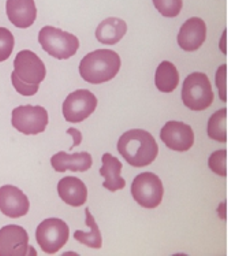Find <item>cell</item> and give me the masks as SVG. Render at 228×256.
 <instances>
[{
	"label": "cell",
	"mask_w": 228,
	"mask_h": 256,
	"mask_svg": "<svg viewBox=\"0 0 228 256\" xmlns=\"http://www.w3.org/2000/svg\"><path fill=\"white\" fill-rule=\"evenodd\" d=\"M118 151L130 166L145 168L155 162L159 146L149 132L133 129L120 136Z\"/></svg>",
	"instance_id": "1"
},
{
	"label": "cell",
	"mask_w": 228,
	"mask_h": 256,
	"mask_svg": "<svg viewBox=\"0 0 228 256\" xmlns=\"http://www.w3.org/2000/svg\"><path fill=\"white\" fill-rule=\"evenodd\" d=\"M120 70L119 55L111 50H96L79 63V74L89 84H104L116 77Z\"/></svg>",
	"instance_id": "2"
},
{
	"label": "cell",
	"mask_w": 228,
	"mask_h": 256,
	"mask_svg": "<svg viewBox=\"0 0 228 256\" xmlns=\"http://www.w3.org/2000/svg\"><path fill=\"white\" fill-rule=\"evenodd\" d=\"M38 42L48 55L59 60L70 59L79 48V40L74 34L52 26L42 28L38 33Z\"/></svg>",
	"instance_id": "3"
},
{
	"label": "cell",
	"mask_w": 228,
	"mask_h": 256,
	"mask_svg": "<svg viewBox=\"0 0 228 256\" xmlns=\"http://www.w3.org/2000/svg\"><path fill=\"white\" fill-rule=\"evenodd\" d=\"M181 96L183 104L189 110H207L213 103L212 85L204 73H193L185 80Z\"/></svg>",
	"instance_id": "4"
},
{
	"label": "cell",
	"mask_w": 228,
	"mask_h": 256,
	"mask_svg": "<svg viewBox=\"0 0 228 256\" xmlns=\"http://www.w3.org/2000/svg\"><path fill=\"white\" fill-rule=\"evenodd\" d=\"M70 237V229L66 222L57 218H49L41 222L36 230V238L42 252L55 255L66 246Z\"/></svg>",
	"instance_id": "5"
},
{
	"label": "cell",
	"mask_w": 228,
	"mask_h": 256,
	"mask_svg": "<svg viewBox=\"0 0 228 256\" xmlns=\"http://www.w3.org/2000/svg\"><path fill=\"white\" fill-rule=\"evenodd\" d=\"M164 194V188L160 178L153 172L138 174L131 185V196L141 207L148 210L157 208Z\"/></svg>",
	"instance_id": "6"
},
{
	"label": "cell",
	"mask_w": 228,
	"mask_h": 256,
	"mask_svg": "<svg viewBox=\"0 0 228 256\" xmlns=\"http://www.w3.org/2000/svg\"><path fill=\"white\" fill-rule=\"evenodd\" d=\"M12 126L22 134L36 136L47 129L48 112L40 106H21L12 110Z\"/></svg>",
	"instance_id": "7"
},
{
	"label": "cell",
	"mask_w": 228,
	"mask_h": 256,
	"mask_svg": "<svg viewBox=\"0 0 228 256\" xmlns=\"http://www.w3.org/2000/svg\"><path fill=\"white\" fill-rule=\"evenodd\" d=\"M97 108V98L90 90L79 89L67 96L63 103V116L67 122L79 124L88 120Z\"/></svg>",
	"instance_id": "8"
},
{
	"label": "cell",
	"mask_w": 228,
	"mask_h": 256,
	"mask_svg": "<svg viewBox=\"0 0 228 256\" xmlns=\"http://www.w3.org/2000/svg\"><path fill=\"white\" fill-rule=\"evenodd\" d=\"M19 81L29 85H40L47 76L45 64L29 50L21 51L14 60V72Z\"/></svg>",
	"instance_id": "9"
},
{
	"label": "cell",
	"mask_w": 228,
	"mask_h": 256,
	"mask_svg": "<svg viewBox=\"0 0 228 256\" xmlns=\"http://www.w3.org/2000/svg\"><path fill=\"white\" fill-rule=\"evenodd\" d=\"M160 140L171 151L186 152L194 144L193 129L183 122L170 120L160 130Z\"/></svg>",
	"instance_id": "10"
},
{
	"label": "cell",
	"mask_w": 228,
	"mask_h": 256,
	"mask_svg": "<svg viewBox=\"0 0 228 256\" xmlns=\"http://www.w3.org/2000/svg\"><path fill=\"white\" fill-rule=\"evenodd\" d=\"M29 254V234L22 226L8 225L0 229V256H25Z\"/></svg>",
	"instance_id": "11"
},
{
	"label": "cell",
	"mask_w": 228,
	"mask_h": 256,
	"mask_svg": "<svg viewBox=\"0 0 228 256\" xmlns=\"http://www.w3.org/2000/svg\"><path fill=\"white\" fill-rule=\"evenodd\" d=\"M30 210V203L21 189L12 185L0 188V211L11 220L25 216Z\"/></svg>",
	"instance_id": "12"
},
{
	"label": "cell",
	"mask_w": 228,
	"mask_h": 256,
	"mask_svg": "<svg viewBox=\"0 0 228 256\" xmlns=\"http://www.w3.org/2000/svg\"><path fill=\"white\" fill-rule=\"evenodd\" d=\"M205 38H207V25L201 18L187 20L178 33V44L186 52L197 51L204 44Z\"/></svg>",
	"instance_id": "13"
},
{
	"label": "cell",
	"mask_w": 228,
	"mask_h": 256,
	"mask_svg": "<svg viewBox=\"0 0 228 256\" xmlns=\"http://www.w3.org/2000/svg\"><path fill=\"white\" fill-rule=\"evenodd\" d=\"M5 12L8 21L19 29L30 28L37 18L34 0H7Z\"/></svg>",
	"instance_id": "14"
},
{
	"label": "cell",
	"mask_w": 228,
	"mask_h": 256,
	"mask_svg": "<svg viewBox=\"0 0 228 256\" xmlns=\"http://www.w3.org/2000/svg\"><path fill=\"white\" fill-rule=\"evenodd\" d=\"M51 164L53 170L57 172H88L93 164V159L88 152H79V154H66L59 152L55 154L51 159Z\"/></svg>",
	"instance_id": "15"
},
{
	"label": "cell",
	"mask_w": 228,
	"mask_h": 256,
	"mask_svg": "<svg viewBox=\"0 0 228 256\" xmlns=\"http://www.w3.org/2000/svg\"><path fill=\"white\" fill-rule=\"evenodd\" d=\"M60 199L71 207H82L88 200L86 185L77 177H64L57 184Z\"/></svg>",
	"instance_id": "16"
},
{
	"label": "cell",
	"mask_w": 228,
	"mask_h": 256,
	"mask_svg": "<svg viewBox=\"0 0 228 256\" xmlns=\"http://www.w3.org/2000/svg\"><path fill=\"white\" fill-rule=\"evenodd\" d=\"M103 166L100 168V176L104 177L103 186L108 189L109 192H116L125 189L126 181L122 178V163L112 156L111 154H104L103 155Z\"/></svg>",
	"instance_id": "17"
},
{
	"label": "cell",
	"mask_w": 228,
	"mask_h": 256,
	"mask_svg": "<svg viewBox=\"0 0 228 256\" xmlns=\"http://www.w3.org/2000/svg\"><path fill=\"white\" fill-rule=\"evenodd\" d=\"M127 32V25L119 18H107L96 29V38L101 44L115 46L123 38Z\"/></svg>",
	"instance_id": "18"
},
{
	"label": "cell",
	"mask_w": 228,
	"mask_h": 256,
	"mask_svg": "<svg viewBox=\"0 0 228 256\" xmlns=\"http://www.w3.org/2000/svg\"><path fill=\"white\" fill-rule=\"evenodd\" d=\"M155 84L156 88L163 94L174 92L179 84V73L177 68L171 62H167V60L161 62L160 66L156 70Z\"/></svg>",
	"instance_id": "19"
},
{
	"label": "cell",
	"mask_w": 228,
	"mask_h": 256,
	"mask_svg": "<svg viewBox=\"0 0 228 256\" xmlns=\"http://www.w3.org/2000/svg\"><path fill=\"white\" fill-rule=\"evenodd\" d=\"M85 215H86V225L89 228V232H81L78 230L74 233V238L79 241L83 246H89V248H94V250H100L103 246V237L100 233L99 225L94 220L93 215L90 214V210H85Z\"/></svg>",
	"instance_id": "20"
},
{
	"label": "cell",
	"mask_w": 228,
	"mask_h": 256,
	"mask_svg": "<svg viewBox=\"0 0 228 256\" xmlns=\"http://www.w3.org/2000/svg\"><path fill=\"white\" fill-rule=\"evenodd\" d=\"M208 137L218 142H227V110L216 111L208 120Z\"/></svg>",
	"instance_id": "21"
},
{
	"label": "cell",
	"mask_w": 228,
	"mask_h": 256,
	"mask_svg": "<svg viewBox=\"0 0 228 256\" xmlns=\"http://www.w3.org/2000/svg\"><path fill=\"white\" fill-rule=\"evenodd\" d=\"M156 10L160 12L161 16L166 18H175L181 14L182 0H153Z\"/></svg>",
	"instance_id": "22"
},
{
	"label": "cell",
	"mask_w": 228,
	"mask_h": 256,
	"mask_svg": "<svg viewBox=\"0 0 228 256\" xmlns=\"http://www.w3.org/2000/svg\"><path fill=\"white\" fill-rule=\"evenodd\" d=\"M208 166L216 176L226 177L227 176V151H216L208 159Z\"/></svg>",
	"instance_id": "23"
},
{
	"label": "cell",
	"mask_w": 228,
	"mask_h": 256,
	"mask_svg": "<svg viewBox=\"0 0 228 256\" xmlns=\"http://www.w3.org/2000/svg\"><path fill=\"white\" fill-rule=\"evenodd\" d=\"M15 46V38L8 29L0 28V63L5 62L12 54Z\"/></svg>",
	"instance_id": "24"
},
{
	"label": "cell",
	"mask_w": 228,
	"mask_h": 256,
	"mask_svg": "<svg viewBox=\"0 0 228 256\" xmlns=\"http://www.w3.org/2000/svg\"><path fill=\"white\" fill-rule=\"evenodd\" d=\"M216 86L222 102H227V66L223 64L218 68L216 73Z\"/></svg>",
	"instance_id": "25"
},
{
	"label": "cell",
	"mask_w": 228,
	"mask_h": 256,
	"mask_svg": "<svg viewBox=\"0 0 228 256\" xmlns=\"http://www.w3.org/2000/svg\"><path fill=\"white\" fill-rule=\"evenodd\" d=\"M11 82L14 85V88L15 90L18 92L19 94L22 96H34V94L38 92V85H29V84H25V82H22L18 80L15 74L12 73L11 74Z\"/></svg>",
	"instance_id": "26"
},
{
	"label": "cell",
	"mask_w": 228,
	"mask_h": 256,
	"mask_svg": "<svg viewBox=\"0 0 228 256\" xmlns=\"http://www.w3.org/2000/svg\"><path fill=\"white\" fill-rule=\"evenodd\" d=\"M68 134H71V136L75 137V142L73 144V146H77L81 144V134H79V132L75 130V129H68Z\"/></svg>",
	"instance_id": "27"
}]
</instances>
